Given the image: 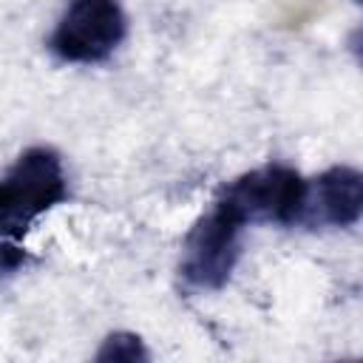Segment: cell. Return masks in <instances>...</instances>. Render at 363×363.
<instances>
[{"mask_svg": "<svg viewBox=\"0 0 363 363\" xmlns=\"http://www.w3.org/2000/svg\"><path fill=\"white\" fill-rule=\"evenodd\" d=\"M68 199V176L62 156L37 145L23 150L0 176V241L20 244L34 221Z\"/></svg>", "mask_w": 363, "mask_h": 363, "instance_id": "cell-1", "label": "cell"}, {"mask_svg": "<svg viewBox=\"0 0 363 363\" xmlns=\"http://www.w3.org/2000/svg\"><path fill=\"white\" fill-rule=\"evenodd\" d=\"M247 227L250 224L241 213L216 196L210 210L201 213L184 235L179 261V278L184 286L201 292L221 289L241 258V238Z\"/></svg>", "mask_w": 363, "mask_h": 363, "instance_id": "cell-2", "label": "cell"}, {"mask_svg": "<svg viewBox=\"0 0 363 363\" xmlns=\"http://www.w3.org/2000/svg\"><path fill=\"white\" fill-rule=\"evenodd\" d=\"M125 37L128 17L119 0H68L45 45L60 62L96 65L105 62Z\"/></svg>", "mask_w": 363, "mask_h": 363, "instance_id": "cell-3", "label": "cell"}, {"mask_svg": "<svg viewBox=\"0 0 363 363\" xmlns=\"http://www.w3.org/2000/svg\"><path fill=\"white\" fill-rule=\"evenodd\" d=\"M303 193H306V179L284 162H267L255 170H247L218 190V196L227 204H233L250 227L252 224L295 227L303 207Z\"/></svg>", "mask_w": 363, "mask_h": 363, "instance_id": "cell-4", "label": "cell"}, {"mask_svg": "<svg viewBox=\"0 0 363 363\" xmlns=\"http://www.w3.org/2000/svg\"><path fill=\"white\" fill-rule=\"evenodd\" d=\"M363 216V176L357 167L335 164L315 179H306L303 207L295 227L303 230H346Z\"/></svg>", "mask_w": 363, "mask_h": 363, "instance_id": "cell-5", "label": "cell"}, {"mask_svg": "<svg viewBox=\"0 0 363 363\" xmlns=\"http://www.w3.org/2000/svg\"><path fill=\"white\" fill-rule=\"evenodd\" d=\"M147 357L150 354L145 349V340L133 332H111L94 354L96 363H139Z\"/></svg>", "mask_w": 363, "mask_h": 363, "instance_id": "cell-6", "label": "cell"}]
</instances>
